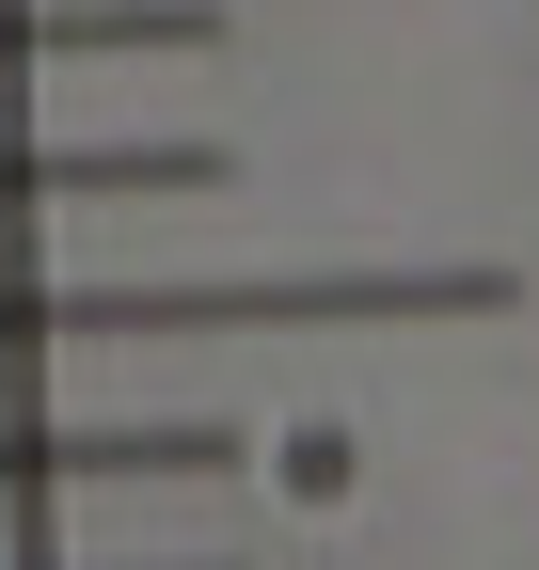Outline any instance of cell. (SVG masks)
I'll list each match as a JSON object with an SVG mask.
<instances>
[{
	"label": "cell",
	"instance_id": "cell-3",
	"mask_svg": "<svg viewBox=\"0 0 539 570\" xmlns=\"http://www.w3.org/2000/svg\"><path fill=\"white\" fill-rule=\"evenodd\" d=\"M207 0H0V63H63V48H207Z\"/></svg>",
	"mask_w": 539,
	"mask_h": 570
},
{
	"label": "cell",
	"instance_id": "cell-2",
	"mask_svg": "<svg viewBox=\"0 0 539 570\" xmlns=\"http://www.w3.org/2000/svg\"><path fill=\"white\" fill-rule=\"evenodd\" d=\"M207 142H0V206H96V190H207Z\"/></svg>",
	"mask_w": 539,
	"mask_h": 570
},
{
	"label": "cell",
	"instance_id": "cell-4",
	"mask_svg": "<svg viewBox=\"0 0 539 570\" xmlns=\"http://www.w3.org/2000/svg\"><path fill=\"white\" fill-rule=\"evenodd\" d=\"M159 570H207V554H159Z\"/></svg>",
	"mask_w": 539,
	"mask_h": 570
},
{
	"label": "cell",
	"instance_id": "cell-1",
	"mask_svg": "<svg viewBox=\"0 0 539 570\" xmlns=\"http://www.w3.org/2000/svg\"><path fill=\"white\" fill-rule=\"evenodd\" d=\"M238 428H0V491H144V475H223Z\"/></svg>",
	"mask_w": 539,
	"mask_h": 570
}]
</instances>
